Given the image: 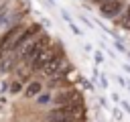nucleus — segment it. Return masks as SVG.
<instances>
[{"mask_svg": "<svg viewBox=\"0 0 130 122\" xmlns=\"http://www.w3.org/2000/svg\"><path fill=\"white\" fill-rule=\"evenodd\" d=\"M20 89V83H12V92H18Z\"/></svg>", "mask_w": 130, "mask_h": 122, "instance_id": "nucleus-9", "label": "nucleus"}, {"mask_svg": "<svg viewBox=\"0 0 130 122\" xmlns=\"http://www.w3.org/2000/svg\"><path fill=\"white\" fill-rule=\"evenodd\" d=\"M122 26H124V28H130V6H128V10H126V14L122 16Z\"/></svg>", "mask_w": 130, "mask_h": 122, "instance_id": "nucleus-8", "label": "nucleus"}, {"mask_svg": "<svg viewBox=\"0 0 130 122\" xmlns=\"http://www.w3.org/2000/svg\"><path fill=\"white\" fill-rule=\"evenodd\" d=\"M55 100H57V104H65V106H69V104H77L79 98H77L75 92H61Z\"/></svg>", "mask_w": 130, "mask_h": 122, "instance_id": "nucleus-6", "label": "nucleus"}, {"mask_svg": "<svg viewBox=\"0 0 130 122\" xmlns=\"http://www.w3.org/2000/svg\"><path fill=\"white\" fill-rule=\"evenodd\" d=\"M20 33H22V26H12V28L2 37V41H0V53H2V51H6V49H12V47H14V43L18 41Z\"/></svg>", "mask_w": 130, "mask_h": 122, "instance_id": "nucleus-4", "label": "nucleus"}, {"mask_svg": "<svg viewBox=\"0 0 130 122\" xmlns=\"http://www.w3.org/2000/svg\"><path fill=\"white\" fill-rule=\"evenodd\" d=\"M57 57V51L53 49V47H47V49H43L32 61H30V69H43L51 59H55Z\"/></svg>", "mask_w": 130, "mask_h": 122, "instance_id": "nucleus-3", "label": "nucleus"}, {"mask_svg": "<svg viewBox=\"0 0 130 122\" xmlns=\"http://www.w3.org/2000/svg\"><path fill=\"white\" fill-rule=\"evenodd\" d=\"M67 69V61H65V57H61V55H57L55 59H51L45 67H43V73L45 75H61L63 71Z\"/></svg>", "mask_w": 130, "mask_h": 122, "instance_id": "nucleus-2", "label": "nucleus"}, {"mask_svg": "<svg viewBox=\"0 0 130 122\" xmlns=\"http://www.w3.org/2000/svg\"><path fill=\"white\" fill-rule=\"evenodd\" d=\"M49 47V37H39L37 41H32V43H26L22 49H20V57L22 59H26V61H32L43 49H47Z\"/></svg>", "mask_w": 130, "mask_h": 122, "instance_id": "nucleus-1", "label": "nucleus"}, {"mask_svg": "<svg viewBox=\"0 0 130 122\" xmlns=\"http://www.w3.org/2000/svg\"><path fill=\"white\" fill-rule=\"evenodd\" d=\"M100 10H102L104 16L114 18V16L120 14V10H122V2H120V0H108V2H102V4H100Z\"/></svg>", "mask_w": 130, "mask_h": 122, "instance_id": "nucleus-5", "label": "nucleus"}, {"mask_svg": "<svg viewBox=\"0 0 130 122\" xmlns=\"http://www.w3.org/2000/svg\"><path fill=\"white\" fill-rule=\"evenodd\" d=\"M39 94H41V83H39V81L28 83L26 89H24V96H26V98H35V96H39Z\"/></svg>", "mask_w": 130, "mask_h": 122, "instance_id": "nucleus-7", "label": "nucleus"}]
</instances>
